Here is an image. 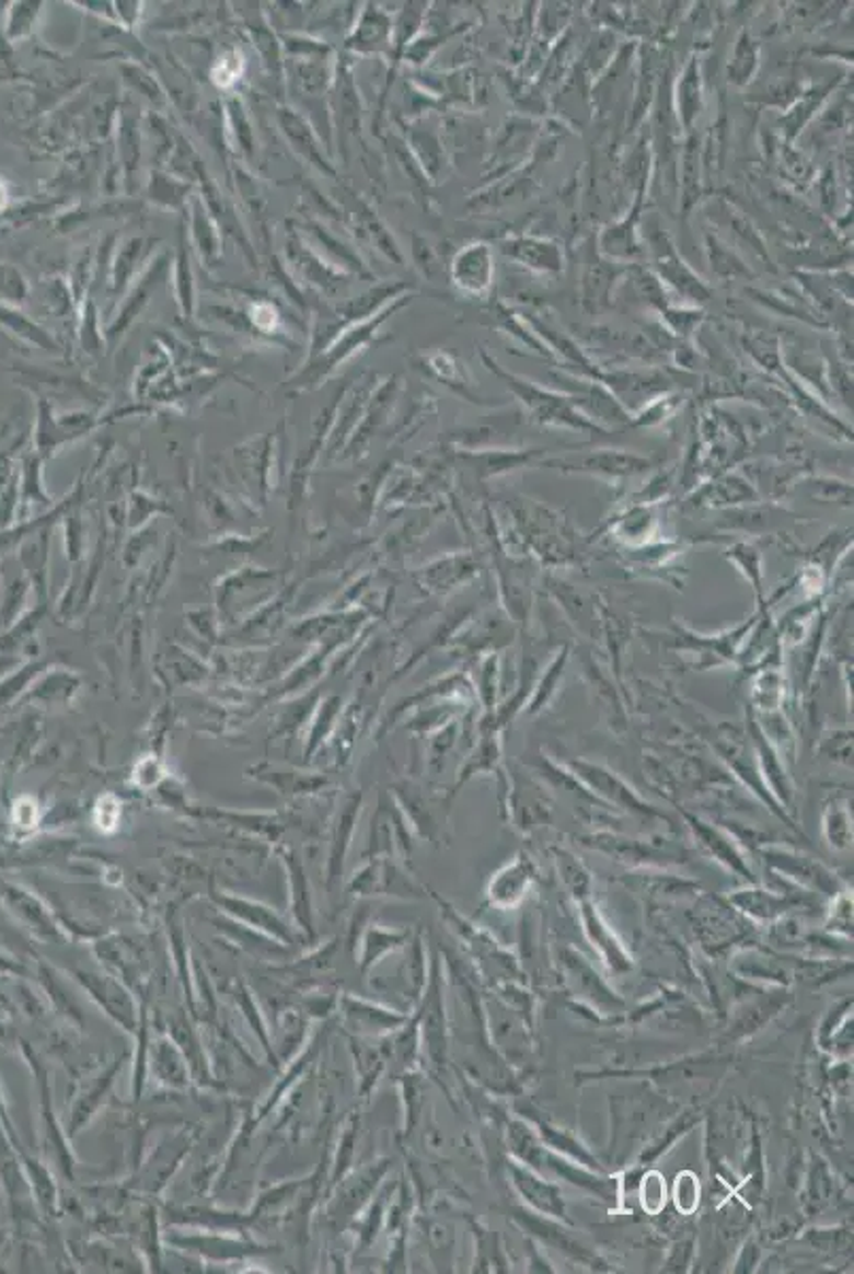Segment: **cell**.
<instances>
[{
	"label": "cell",
	"instance_id": "6da1fadb",
	"mask_svg": "<svg viewBox=\"0 0 854 1274\" xmlns=\"http://www.w3.org/2000/svg\"><path fill=\"white\" fill-rule=\"evenodd\" d=\"M564 765L574 774V778L580 779L582 786L596 795V799L614 803L619 810H625L630 814L666 820V814L657 812L650 803H646L625 779L619 778L604 765L585 758H569Z\"/></svg>",
	"mask_w": 854,
	"mask_h": 1274
},
{
	"label": "cell",
	"instance_id": "7a4b0ae2",
	"mask_svg": "<svg viewBox=\"0 0 854 1274\" xmlns=\"http://www.w3.org/2000/svg\"><path fill=\"white\" fill-rule=\"evenodd\" d=\"M492 370H496L501 379L508 381V387L519 395V399L528 406L532 419L544 425H564V427H574V429H582V431H598L600 427L589 421V417H582L566 397L551 393V391L540 390L532 385L530 381H519L506 372H501L496 363H492Z\"/></svg>",
	"mask_w": 854,
	"mask_h": 1274
},
{
	"label": "cell",
	"instance_id": "3957f363",
	"mask_svg": "<svg viewBox=\"0 0 854 1274\" xmlns=\"http://www.w3.org/2000/svg\"><path fill=\"white\" fill-rule=\"evenodd\" d=\"M510 1136H512V1149H515V1154L523 1162H528V1165H532L535 1168H542L551 1177H562L564 1181H569L574 1185H580L582 1190H589V1192H593V1194H598L602 1198L608 1196V1183H605L604 1179H598L596 1174L587 1172L585 1168L568 1165L559 1156H553V1154L544 1151L535 1143L534 1136L526 1131V1126H512Z\"/></svg>",
	"mask_w": 854,
	"mask_h": 1274
},
{
	"label": "cell",
	"instance_id": "277c9868",
	"mask_svg": "<svg viewBox=\"0 0 854 1274\" xmlns=\"http://www.w3.org/2000/svg\"><path fill=\"white\" fill-rule=\"evenodd\" d=\"M582 844L587 848L598 849L602 854H608L616 860H625V862H636V865H670V862H682L684 852L682 848L674 849L670 842L666 844H657V842H642V839H625V837H616L610 833H598V835H589L582 837Z\"/></svg>",
	"mask_w": 854,
	"mask_h": 1274
},
{
	"label": "cell",
	"instance_id": "5b68a950",
	"mask_svg": "<svg viewBox=\"0 0 854 1274\" xmlns=\"http://www.w3.org/2000/svg\"><path fill=\"white\" fill-rule=\"evenodd\" d=\"M763 856L772 869L781 871L784 876L795 878L801 884L819 888L820 892L835 894L838 880L833 878V873L824 865H820L817 858H810V856H804L795 849L786 848H765Z\"/></svg>",
	"mask_w": 854,
	"mask_h": 1274
},
{
	"label": "cell",
	"instance_id": "8992f818",
	"mask_svg": "<svg viewBox=\"0 0 854 1274\" xmlns=\"http://www.w3.org/2000/svg\"><path fill=\"white\" fill-rule=\"evenodd\" d=\"M453 283L465 293H485L494 281V255L485 243H472L463 247L451 266Z\"/></svg>",
	"mask_w": 854,
	"mask_h": 1274
},
{
	"label": "cell",
	"instance_id": "52a82bcc",
	"mask_svg": "<svg viewBox=\"0 0 854 1274\" xmlns=\"http://www.w3.org/2000/svg\"><path fill=\"white\" fill-rule=\"evenodd\" d=\"M684 820H686L695 842L708 856L718 860L720 865H725L727 869L740 873L742 878H752V871H750V867H748L745 856L740 854L738 846L734 844L731 835H727L723 829H716L714 824L697 818V815L684 814Z\"/></svg>",
	"mask_w": 854,
	"mask_h": 1274
},
{
	"label": "cell",
	"instance_id": "ba28073f",
	"mask_svg": "<svg viewBox=\"0 0 854 1274\" xmlns=\"http://www.w3.org/2000/svg\"><path fill=\"white\" fill-rule=\"evenodd\" d=\"M648 243L657 255V268L668 283L674 285L678 291L684 293L686 298L708 300V289L684 266V262L678 257L674 245L670 243L666 232H657V234L650 232Z\"/></svg>",
	"mask_w": 854,
	"mask_h": 1274
},
{
	"label": "cell",
	"instance_id": "9c48e42d",
	"mask_svg": "<svg viewBox=\"0 0 854 1274\" xmlns=\"http://www.w3.org/2000/svg\"><path fill=\"white\" fill-rule=\"evenodd\" d=\"M555 463L568 472L598 474V476H605V478L632 476V474L644 472L650 465L648 460H644V458H638L634 453H619V451H600V453L582 455L578 460L555 461Z\"/></svg>",
	"mask_w": 854,
	"mask_h": 1274
},
{
	"label": "cell",
	"instance_id": "30bf717a",
	"mask_svg": "<svg viewBox=\"0 0 854 1274\" xmlns=\"http://www.w3.org/2000/svg\"><path fill=\"white\" fill-rule=\"evenodd\" d=\"M510 1172H512V1183L517 1185V1190L521 1192V1196L528 1203L538 1208L540 1213L566 1219V1206L562 1201V1192L555 1185H551L549 1181H542L538 1174L530 1172L528 1168L519 1167V1165H510Z\"/></svg>",
	"mask_w": 854,
	"mask_h": 1274
},
{
	"label": "cell",
	"instance_id": "8fae6325",
	"mask_svg": "<svg viewBox=\"0 0 854 1274\" xmlns=\"http://www.w3.org/2000/svg\"><path fill=\"white\" fill-rule=\"evenodd\" d=\"M504 253L540 273H559L564 268V255L559 247L542 239H512L504 245Z\"/></svg>",
	"mask_w": 854,
	"mask_h": 1274
},
{
	"label": "cell",
	"instance_id": "7c38bea8",
	"mask_svg": "<svg viewBox=\"0 0 854 1274\" xmlns=\"http://www.w3.org/2000/svg\"><path fill=\"white\" fill-rule=\"evenodd\" d=\"M659 521L650 506H634L625 510L614 523H610V533L625 546L642 548L650 542V535H655Z\"/></svg>",
	"mask_w": 854,
	"mask_h": 1274
},
{
	"label": "cell",
	"instance_id": "4fadbf2b",
	"mask_svg": "<svg viewBox=\"0 0 854 1274\" xmlns=\"http://www.w3.org/2000/svg\"><path fill=\"white\" fill-rule=\"evenodd\" d=\"M534 878V867L526 856H519L515 862L504 867L489 885V896L496 905H512L523 896Z\"/></svg>",
	"mask_w": 854,
	"mask_h": 1274
},
{
	"label": "cell",
	"instance_id": "5bb4252c",
	"mask_svg": "<svg viewBox=\"0 0 854 1274\" xmlns=\"http://www.w3.org/2000/svg\"><path fill=\"white\" fill-rule=\"evenodd\" d=\"M750 702H752V708H750L752 714H768L774 709H783L784 673L781 665L768 663L763 670L757 672L754 680H752Z\"/></svg>",
	"mask_w": 854,
	"mask_h": 1274
},
{
	"label": "cell",
	"instance_id": "9a60e30c",
	"mask_svg": "<svg viewBox=\"0 0 854 1274\" xmlns=\"http://www.w3.org/2000/svg\"><path fill=\"white\" fill-rule=\"evenodd\" d=\"M725 557L738 567L748 582L752 584L757 600H759V610H765V600H763V559L761 553L754 544L748 542H738L734 546H729V551L725 553Z\"/></svg>",
	"mask_w": 854,
	"mask_h": 1274
},
{
	"label": "cell",
	"instance_id": "2e32d148",
	"mask_svg": "<svg viewBox=\"0 0 854 1274\" xmlns=\"http://www.w3.org/2000/svg\"><path fill=\"white\" fill-rule=\"evenodd\" d=\"M822 831L833 848L846 849L851 846L853 815L849 812V801H833L827 806L822 818Z\"/></svg>",
	"mask_w": 854,
	"mask_h": 1274
},
{
	"label": "cell",
	"instance_id": "e0dca14e",
	"mask_svg": "<svg viewBox=\"0 0 854 1274\" xmlns=\"http://www.w3.org/2000/svg\"><path fill=\"white\" fill-rule=\"evenodd\" d=\"M702 108V79L695 62H691L678 83V115L684 126H691L693 117Z\"/></svg>",
	"mask_w": 854,
	"mask_h": 1274
},
{
	"label": "cell",
	"instance_id": "ac0fdd59",
	"mask_svg": "<svg viewBox=\"0 0 854 1274\" xmlns=\"http://www.w3.org/2000/svg\"><path fill=\"white\" fill-rule=\"evenodd\" d=\"M582 910H585V924H587V930H589V935L593 937V941L602 943L600 948H602V952H604L605 960H608L610 969H614V971H627V969H632V962H630V958L625 956V952L621 950V946H619V943H616L612 937H608V935H605L608 930H605L604 924H602L600 918H598V914H593V912H591V905H589V903H585V905H582Z\"/></svg>",
	"mask_w": 854,
	"mask_h": 1274
},
{
	"label": "cell",
	"instance_id": "d6986e66",
	"mask_svg": "<svg viewBox=\"0 0 854 1274\" xmlns=\"http://www.w3.org/2000/svg\"><path fill=\"white\" fill-rule=\"evenodd\" d=\"M568 655V648H564V650L557 655V659H555V661L549 665V670H546L544 675H542L540 684H535L534 697H532V702H530V708H528L530 714H535V711H540V709L546 708V704H549V702L555 697V691H557V686H559V680L564 677V670H566V663H568L569 659Z\"/></svg>",
	"mask_w": 854,
	"mask_h": 1274
},
{
	"label": "cell",
	"instance_id": "ffe728a7",
	"mask_svg": "<svg viewBox=\"0 0 854 1274\" xmlns=\"http://www.w3.org/2000/svg\"><path fill=\"white\" fill-rule=\"evenodd\" d=\"M519 1219H523V1221L528 1224V1230H530V1232H534L535 1237H540V1239L546 1240L551 1247H555V1249H562L564 1253L574 1255V1258H580V1260H585V1258H587V1255H585V1249H582L580 1244H576L574 1240L569 1239L568 1235H564V1230L559 1232V1228H557V1226H551V1224H546V1221H542V1219H535L534 1215H530V1213H519Z\"/></svg>",
	"mask_w": 854,
	"mask_h": 1274
},
{
	"label": "cell",
	"instance_id": "44dd1931",
	"mask_svg": "<svg viewBox=\"0 0 854 1274\" xmlns=\"http://www.w3.org/2000/svg\"><path fill=\"white\" fill-rule=\"evenodd\" d=\"M820 752L824 756H829L831 761H840L844 765H851L853 733L849 729H844V731H829L822 738V742H820Z\"/></svg>",
	"mask_w": 854,
	"mask_h": 1274
},
{
	"label": "cell",
	"instance_id": "7402d4cb",
	"mask_svg": "<svg viewBox=\"0 0 854 1274\" xmlns=\"http://www.w3.org/2000/svg\"><path fill=\"white\" fill-rule=\"evenodd\" d=\"M697 1196H700V1192H697L695 1183H693V1185H691V1190H689V1188H686V1179H684V1174H680V1177L677 1179L678 1208H682V1211H686V1213H689V1211H693V1208H695V1204H697Z\"/></svg>",
	"mask_w": 854,
	"mask_h": 1274
}]
</instances>
